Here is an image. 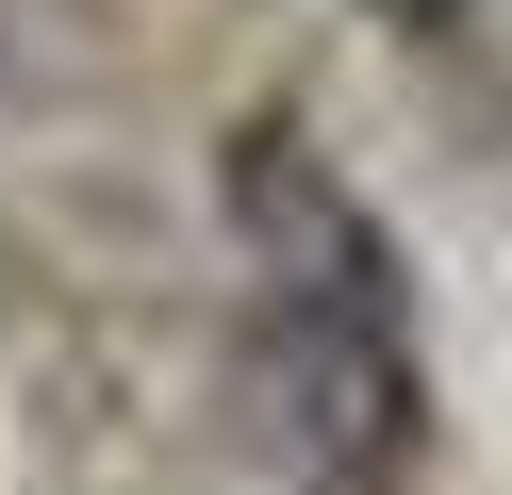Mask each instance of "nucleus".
Returning a JSON list of instances; mask_svg holds the SVG:
<instances>
[{
    "label": "nucleus",
    "mask_w": 512,
    "mask_h": 495,
    "mask_svg": "<svg viewBox=\"0 0 512 495\" xmlns=\"http://www.w3.org/2000/svg\"><path fill=\"white\" fill-rule=\"evenodd\" d=\"M232 215H248V330H232L248 429H265L281 479H314V495H397L413 446H430V363H413L397 231L281 116L232 149Z\"/></svg>",
    "instance_id": "1"
},
{
    "label": "nucleus",
    "mask_w": 512,
    "mask_h": 495,
    "mask_svg": "<svg viewBox=\"0 0 512 495\" xmlns=\"http://www.w3.org/2000/svg\"><path fill=\"white\" fill-rule=\"evenodd\" d=\"M364 17H380V33H463L479 0H364Z\"/></svg>",
    "instance_id": "2"
}]
</instances>
